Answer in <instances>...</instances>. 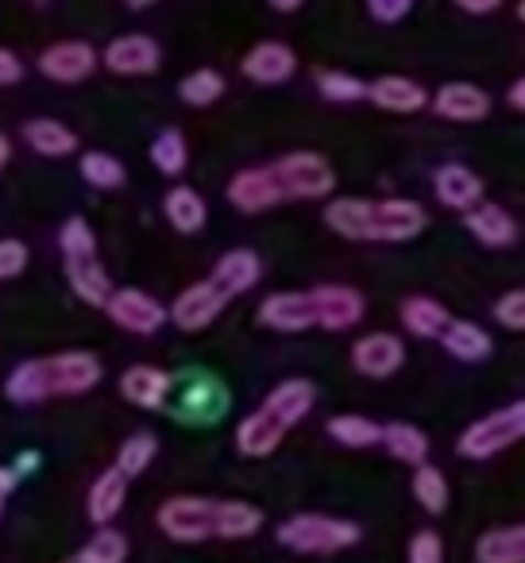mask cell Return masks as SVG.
<instances>
[{"mask_svg":"<svg viewBox=\"0 0 525 563\" xmlns=\"http://www.w3.org/2000/svg\"><path fill=\"white\" fill-rule=\"evenodd\" d=\"M337 189V170L317 151H291L275 163L248 166L228 181V205L248 217L275 209L286 201H321Z\"/></svg>","mask_w":525,"mask_h":563,"instance_id":"obj_1","label":"cell"},{"mask_svg":"<svg viewBox=\"0 0 525 563\" xmlns=\"http://www.w3.org/2000/svg\"><path fill=\"white\" fill-rule=\"evenodd\" d=\"M158 532L174 544H201V540H248L263 529V509L240 498H197L178 494L166 498L155 514Z\"/></svg>","mask_w":525,"mask_h":563,"instance_id":"obj_2","label":"cell"},{"mask_svg":"<svg viewBox=\"0 0 525 563\" xmlns=\"http://www.w3.org/2000/svg\"><path fill=\"white\" fill-rule=\"evenodd\" d=\"M325 224L348 243H409L425 232L429 217L409 197H337L325 209Z\"/></svg>","mask_w":525,"mask_h":563,"instance_id":"obj_3","label":"cell"},{"mask_svg":"<svg viewBox=\"0 0 525 563\" xmlns=\"http://www.w3.org/2000/svg\"><path fill=\"white\" fill-rule=\"evenodd\" d=\"M105 378V367L94 352H55L24 360L4 378V398L17 406H43L55 398H81Z\"/></svg>","mask_w":525,"mask_h":563,"instance_id":"obj_4","label":"cell"},{"mask_svg":"<svg viewBox=\"0 0 525 563\" xmlns=\"http://www.w3.org/2000/svg\"><path fill=\"white\" fill-rule=\"evenodd\" d=\"M317 406V386L309 378H283L267 398L259 401L236 429V448L248 460H267L298 421H306Z\"/></svg>","mask_w":525,"mask_h":563,"instance_id":"obj_5","label":"cell"},{"mask_svg":"<svg viewBox=\"0 0 525 563\" xmlns=\"http://www.w3.org/2000/svg\"><path fill=\"white\" fill-rule=\"evenodd\" d=\"M58 247H63V266H66V282L70 290L78 294L86 306L105 309L112 294L109 271H105L101 255H97V235L89 228L86 217H70L58 228Z\"/></svg>","mask_w":525,"mask_h":563,"instance_id":"obj_6","label":"cell"},{"mask_svg":"<svg viewBox=\"0 0 525 563\" xmlns=\"http://www.w3.org/2000/svg\"><path fill=\"white\" fill-rule=\"evenodd\" d=\"M360 540V525L329 514H294L278 525V544L298 555H332Z\"/></svg>","mask_w":525,"mask_h":563,"instance_id":"obj_7","label":"cell"},{"mask_svg":"<svg viewBox=\"0 0 525 563\" xmlns=\"http://www.w3.org/2000/svg\"><path fill=\"white\" fill-rule=\"evenodd\" d=\"M522 440H525V398H517L510 406L471 421L460 432V440H456V452L463 460H494L499 452L522 444Z\"/></svg>","mask_w":525,"mask_h":563,"instance_id":"obj_8","label":"cell"},{"mask_svg":"<svg viewBox=\"0 0 525 563\" xmlns=\"http://www.w3.org/2000/svg\"><path fill=\"white\" fill-rule=\"evenodd\" d=\"M105 313L117 329L132 332V336H155L166 321H171V309L158 298H151L147 290H135V286H124V290H112L109 301H105Z\"/></svg>","mask_w":525,"mask_h":563,"instance_id":"obj_9","label":"cell"},{"mask_svg":"<svg viewBox=\"0 0 525 563\" xmlns=\"http://www.w3.org/2000/svg\"><path fill=\"white\" fill-rule=\"evenodd\" d=\"M174 390H178V394H171V398H178V401H174V417H182V421L212 424L217 417H225L228 394H225V386H220L212 375H201V371H194V375H186L182 383L174 378Z\"/></svg>","mask_w":525,"mask_h":563,"instance_id":"obj_10","label":"cell"},{"mask_svg":"<svg viewBox=\"0 0 525 563\" xmlns=\"http://www.w3.org/2000/svg\"><path fill=\"white\" fill-rule=\"evenodd\" d=\"M317 309V329L329 332H348L363 321L368 313V298H363L356 286H344V282H325V286H314L309 290Z\"/></svg>","mask_w":525,"mask_h":563,"instance_id":"obj_11","label":"cell"},{"mask_svg":"<svg viewBox=\"0 0 525 563\" xmlns=\"http://www.w3.org/2000/svg\"><path fill=\"white\" fill-rule=\"evenodd\" d=\"M259 324L271 332H283V336H298V332L317 329V309L309 290H278L271 298H263Z\"/></svg>","mask_w":525,"mask_h":563,"instance_id":"obj_12","label":"cell"},{"mask_svg":"<svg viewBox=\"0 0 525 563\" xmlns=\"http://www.w3.org/2000/svg\"><path fill=\"white\" fill-rule=\"evenodd\" d=\"M166 309H171V321L178 324L182 332H201V329H209L220 313H225L228 298L217 290V282L205 278V282L186 286V290H182Z\"/></svg>","mask_w":525,"mask_h":563,"instance_id":"obj_13","label":"cell"},{"mask_svg":"<svg viewBox=\"0 0 525 563\" xmlns=\"http://www.w3.org/2000/svg\"><path fill=\"white\" fill-rule=\"evenodd\" d=\"M101 63L105 70L120 74V78H143V74H155L158 63H163V51H158V43L151 40V35H120V40H112L109 47L101 51Z\"/></svg>","mask_w":525,"mask_h":563,"instance_id":"obj_14","label":"cell"},{"mask_svg":"<svg viewBox=\"0 0 525 563\" xmlns=\"http://www.w3.org/2000/svg\"><path fill=\"white\" fill-rule=\"evenodd\" d=\"M94 70H97V51L89 47L86 40L51 43L40 55V74L58 81V86H78V81H86Z\"/></svg>","mask_w":525,"mask_h":563,"instance_id":"obj_15","label":"cell"},{"mask_svg":"<svg viewBox=\"0 0 525 563\" xmlns=\"http://www.w3.org/2000/svg\"><path fill=\"white\" fill-rule=\"evenodd\" d=\"M429 109L440 120H452V124H479L491 112V93L479 89L475 81H445L429 97Z\"/></svg>","mask_w":525,"mask_h":563,"instance_id":"obj_16","label":"cell"},{"mask_svg":"<svg viewBox=\"0 0 525 563\" xmlns=\"http://www.w3.org/2000/svg\"><path fill=\"white\" fill-rule=\"evenodd\" d=\"M406 363V344L394 332H371L352 344V367L363 378H391Z\"/></svg>","mask_w":525,"mask_h":563,"instance_id":"obj_17","label":"cell"},{"mask_svg":"<svg viewBox=\"0 0 525 563\" xmlns=\"http://www.w3.org/2000/svg\"><path fill=\"white\" fill-rule=\"evenodd\" d=\"M120 394H124L128 406L135 409H166L171 406V394H174V375L155 363H135L120 375Z\"/></svg>","mask_w":525,"mask_h":563,"instance_id":"obj_18","label":"cell"},{"mask_svg":"<svg viewBox=\"0 0 525 563\" xmlns=\"http://www.w3.org/2000/svg\"><path fill=\"white\" fill-rule=\"evenodd\" d=\"M240 70H243V78L255 81V86H283V81H291L294 70H298V55H294L286 43L263 40L243 55Z\"/></svg>","mask_w":525,"mask_h":563,"instance_id":"obj_19","label":"cell"},{"mask_svg":"<svg viewBox=\"0 0 525 563\" xmlns=\"http://www.w3.org/2000/svg\"><path fill=\"white\" fill-rule=\"evenodd\" d=\"M433 194L445 209L471 212L475 205H483V178L463 163H445L433 174Z\"/></svg>","mask_w":525,"mask_h":563,"instance_id":"obj_20","label":"cell"},{"mask_svg":"<svg viewBox=\"0 0 525 563\" xmlns=\"http://www.w3.org/2000/svg\"><path fill=\"white\" fill-rule=\"evenodd\" d=\"M209 278L217 282V290L232 301V298H240V294H248L259 286V278H263V258H259L251 247H232L217 258V266H212Z\"/></svg>","mask_w":525,"mask_h":563,"instance_id":"obj_21","label":"cell"},{"mask_svg":"<svg viewBox=\"0 0 525 563\" xmlns=\"http://www.w3.org/2000/svg\"><path fill=\"white\" fill-rule=\"evenodd\" d=\"M368 101L379 104L383 112L409 117V112H422L429 104V93H425L422 81L402 78V74H383V78L368 81Z\"/></svg>","mask_w":525,"mask_h":563,"instance_id":"obj_22","label":"cell"},{"mask_svg":"<svg viewBox=\"0 0 525 563\" xmlns=\"http://www.w3.org/2000/svg\"><path fill=\"white\" fill-rule=\"evenodd\" d=\"M463 224H468V232L491 251L514 247V243H517V220L494 201H483V205H475L471 212H463Z\"/></svg>","mask_w":525,"mask_h":563,"instance_id":"obj_23","label":"cell"},{"mask_svg":"<svg viewBox=\"0 0 525 563\" xmlns=\"http://www.w3.org/2000/svg\"><path fill=\"white\" fill-rule=\"evenodd\" d=\"M398 317H402V329L417 340H440L448 324H452V313H448L437 298H425V294H409V298L402 301Z\"/></svg>","mask_w":525,"mask_h":563,"instance_id":"obj_24","label":"cell"},{"mask_svg":"<svg viewBox=\"0 0 525 563\" xmlns=\"http://www.w3.org/2000/svg\"><path fill=\"white\" fill-rule=\"evenodd\" d=\"M124 498H128V478L120 475L117 467L101 471L97 483L89 486V501H86L89 521H94L97 529H101V525H112L120 509H124Z\"/></svg>","mask_w":525,"mask_h":563,"instance_id":"obj_25","label":"cell"},{"mask_svg":"<svg viewBox=\"0 0 525 563\" xmlns=\"http://www.w3.org/2000/svg\"><path fill=\"white\" fill-rule=\"evenodd\" d=\"M24 140L35 155L43 158H66L78 151V135L63 124V120H51V117H35L24 124Z\"/></svg>","mask_w":525,"mask_h":563,"instance_id":"obj_26","label":"cell"},{"mask_svg":"<svg viewBox=\"0 0 525 563\" xmlns=\"http://www.w3.org/2000/svg\"><path fill=\"white\" fill-rule=\"evenodd\" d=\"M437 344L445 347L452 360H460V363H483L486 355L494 352L486 329H479L475 321H456V317H452V324H448L445 336H440Z\"/></svg>","mask_w":525,"mask_h":563,"instance_id":"obj_27","label":"cell"},{"mask_svg":"<svg viewBox=\"0 0 525 563\" xmlns=\"http://www.w3.org/2000/svg\"><path fill=\"white\" fill-rule=\"evenodd\" d=\"M163 212H166V220H171L174 232H182V235L201 232L205 220H209V205H205V197L189 186H174L171 194L163 197Z\"/></svg>","mask_w":525,"mask_h":563,"instance_id":"obj_28","label":"cell"},{"mask_svg":"<svg viewBox=\"0 0 525 563\" xmlns=\"http://www.w3.org/2000/svg\"><path fill=\"white\" fill-rule=\"evenodd\" d=\"M475 563H525V521L483 532L475 540Z\"/></svg>","mask_w":525,"mask_h":563,"instance_id":"obj_29","label":"cell"},{"mask_svg":"<svg viewBox=\"0 0 525 563\" xmlns=\"http://www.w3.org/2000/svg\"><path fill=\"white\" fill-rule=\"evenodd\" d=\"M383 448L398 463H409V467H422V463L429 460V437L409 421L383 424Z\"/></svg>","mask_w":525,"mask_h":563,"instance_id":"obj_30","label":"cell"},{"mask_svg":"<svg viewBox=\"0 0 525 563\" xmlns=\"http://www.w3.org/2000/svg\"><path fill=\"white\" fill-rule=\"evenodd\" d=\"M329 437L344 448H375L383 444V424L371 421L363 413H340V417H329Z\"/></svg>","mask_w":525,"mask_h":563,"instance_id":"obj_31","label":"cell"},{"mask_svg":"<svg viewBox=\"0 0 525 563\" xmlns=\"http://www.w3.org/2000/svg\"><path fill=\"white\" fill-rule=\"evenodd\" d=\"M151 163H155V170L166 174V178H178V174L186 170V163H189L186 135H182L178 128H166V132H158L155 140H151Z\"/></svg>","mask_w":525,"mask_h":563,"instance_id":"obj_32","label":"cell"},{"mask_svg":"<svg viewBox=\"0 0 525 563\" xmlns=\"http://www.w3.org/2000/svg\"><path fill=\"white\" fill-rule=\"evenodd\" d=\"M78 170H81V178L89 181L94 189H120L128 181V170H124V163H120L117 155H105V151H86L81 155V163H78Z\"/></svg>","mask_w":525,"mask_h":563,"instance_id":"obj_33","label":"cell"},{"mask_svg":"<svg viewBox=\"0 0 525 563\" xmlns=\"http://www.w3.org/2000/svg\"><path fill=\"white\" fill-rule=\"evenodd\" d=\"M178 97L189 109H209V104H217L225 97V78L217 70H209V66H201V70L186 74L178 81Z\"/></svg>","mask_w":525,"mask_h":563,"instance_id":"obj_34","label":"cell"},{"mask_svg":"<svg viewBox=\"0 0 525 563\" xmlns=\"http://www.w3.org/2000/svg\"><path fill=\"white\" fill-rule=\"evenodd\" d=\"M155 455H158V440H155V432H132V437L120 444V452H117V471L124 478H135V475H143V471L155 463Z\"/></svg>","mask_w":525,"mask_h":563,"instance_id":"obj_35","label":"cell"},{"mask_svg":"<svg viewBox=\"0 0 525 563\" xmlns=\"http://www.w3.org/2000/svg\"><path fill=\"white\" fill-rule=\"evenodd\" d=\"M414 498H417V506H422L425 514H445V509H448V478H445V471L433 467V463L414 467Z\"/></svg>","mask_w":525,"mask_h":563,"instance_id":"obj_36","label":"cell"},{"mask_svg":"<svg viewBox=\"0 0 525 563\" xmlns=\"http://www.w3.org/2000/svg\"><path fill=\"white\" fill-rule=\"evenodd\" d=\"M128 560V537L112 525H101V529L89 537V544L78 552V563H124Z\"/></svg>","mask_w":525,"mask_h":563,"instance_id":"obj_37","label":"cell"},{"mask_svg":"<svg viewBox=\"0 0 525 563\" xmlns=\"http://www.w3.org/2000/svg\"><path fill=\"white\" fill-rule=\"evenodd\" d=\"M317 93L332 104H356V101H368V81H360L356 74L344 70H321L317 74Z\"/></svg>","mask_w":525,"mask_h":563,"instance_id":"obj_38","label":"cell"},{"mask_svg":"<svg viewBox=\"0 0 525 563\" xmlns=\"http://www.w3.org/2000/svg\"><path fill=\"white\" fill-rule=\"evenodd\" d=\"M494 321L502 324V329H510V332H525V286L522 290H510V294H502L499 301H494Z\"/></svg>","mask_w":525,"mask_h":563,"instance_id":"obj_39","label":"cell"},{"mask_svg":"<svg viewBox=\"0 0 525 563\" xmlns=\"http://www.w3.org/2000/svg\"><path fill=\"white\" fill-rule=\"evenodd\" d=\"M32 263V251L24 240H0V282H12L28 271Z\"/></svg>","mask_w":525,"mask_h":563,"instance_id":"obj_40","label":"cell"},{"mask_svg":"<svg viewBox=\"0 0 525 563\" xmlns=\"http://www.w3.org/2000/svg\"><path fill=\"white\" fill-rule=\"evenodd\" d=\"M406 563H445V544L433 529H422L414 532L409 540V552H406Z\"/></svg>","mask_w":525,"mask_h":563,"instance_id":"obj_41","label":"cell"},{"mask_svg":"<svg viewBox=\"0 0 525 563\" xmlns=\"http://www.w3.org/2000/svg\"><path fill=\"white\" fill-rule=\"evenodd\" d=\"M409 9H414V0H368L371 20H379V24H398L409 16Z\"/></svg>","mask_w":525,"mask_h":563,"instance_id":"obj_42","label":"cell"},{"mask_svg":"<svg viewBox=\"0 0 525 563\" xmlns=\"http://www.w3.org/2000/svg\"><path fill=\"white\" fill-rule=\"evenodd\" d=\"M24 78V63L9 47H0V86H17Z\"/></svg>","mask_w":525,"mask_h":563,"instance_id":"obj_43","label":"cell"},{"mask_svg":"<svg viewBox=\"0 0 525 563\" xmlns=\"http://www.w3.org/2000/svg\"><path fill=\"white\" fill-rule=\"evenodd\" d=\"M456 9L471 12V16H486V12H494L502 4V0H452Z\"/></svg>","mask_w":525,"mask_h":563,"instance_id":"obj_44","label":"cell"},{"mask_svg":"<svg viewBox=\"0 0 525 563\" xmlns=\"http://www.w3.org/2000/svg\"><path fill=\"white\" fill-rule=\"evenodd\" d=\"M17 490V467H0V514H4V501Z\"/></svg>","mask_w":525,"mask_h":563,"instance_id":"obj_45","label":"cell"},{"mask_svg":"<svg viewBox=\"0 0 525 563\" xmlns=\"http://www.w3.org/2000/svg\"><path fill=\"white\" fill-rule=\"evenodd\" d=\"M506 104H510V109H517V112H525V74L506 89Z\"/></svg>","mask_w":525,"mask_h":563,"instance_id":"obj_46","label":"cell"},{"mask_svg":"<svg viewBox=\"0 0 525 563\" xmlns=\"http://www.w3.org/2000/svg\"><path fill=\"white\" fill-rule=\"evenodd\" d=\"M267 4H271L275 12H298L302 4H306V0H267Z\"/></svg>","mask_w":525,"mask_h":563,"instance_id":"obj_47","label":"cell"},{"mask_svg":"<svg viewBox=\"0 0 525 563\" xmlns=\"http://www.w3.org/2000/svg\"><path fill=\"white\" fill-rule=\"evenodd\" d=\"M9 158H12V143H9V135L0 132V174H4V166H9Z\"/></svg>","mask_w":525,"mask_h":563,"instance_id":"obj_48","label":"cell"},{"mask_svg":"<svg viewBox=\"0 0 525 563\" xmlns=\"http://www.w3.org/2000/svg\"><path fill=\"white\" fill-rule=\"evenodd\" d=\"M124 4H128V9L140 12V9H151V4H158V0H124Z\"/></svg>","mask_w":525,"mask_h":563,"instance_id":"obj_49","label":"cell"},{"mask_svg":"<svg viewBox=\"0 0 525 563\" xmlns=\"http://www.w3.org/2000/svg\"><path fill=\"white\" fill-rule=\"evenodd\" d=\"M517 20L525 24V0H517Z\"/></svg>","mask_w":525,"mask_h":563,"instance_id":"obj_50","label":"cell"},{"mask_svg":"<svg viewBox=\"0 0 525 563\" xmlns=\"http://www.w3.org/2000/svg\"><path fill=\"white\" fill-rule=\"evenodd\" d=\"M35 4H47V0H35Z\"/></svg>","mask_w":525,"mask_h":563,"instance_id":"obj_51","label":"cell"},{"mask_svg":"<svg viewBox=\"0 0 525 563\" xmlns=\"http://www.w3.org/2000/svg\"><path fill=\"white\" fill-rule=\"evenodd\" d=\"M74 563H78V560H74Z\"/></svg>","mask_w":525,"mask_h":563,"instance_id":"obj_52","label":"cell"}]
</instances>
